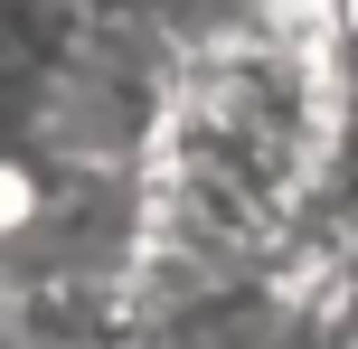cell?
I'll use <instances>...</instances> for the list:
<instances>
[{
  "mask_svg": "<svg viewBox=\"0 0 358 349\" xmlns=\"http://www.w3.org/2000/svg\"><path fill=\"white\" fill-rule=\"evenodd\" d=\"M302 236L321 245L330 264H349V274H358V66H349V94H340V123H330L321 161H311Z\"/></svg>",
  "mask_w": 358,
  "mask_h": 349,
  "instance_id": "1",
  "label": "cell"
},
{
  "mask_svg": "<svg viewBox=\"0 0 358 349\" xmlns=\"http://www.w3.org/2000/svg\"><path fill=\"white\" fill-rule=\"evenodd\" d=\"M340 10H349V48H358V0H340Z\"/></svg>",
  "mask_w": 358,
  "mask_h": 349,
  "instance_id": "2",
  "label": "cell"
}]
</instances>
